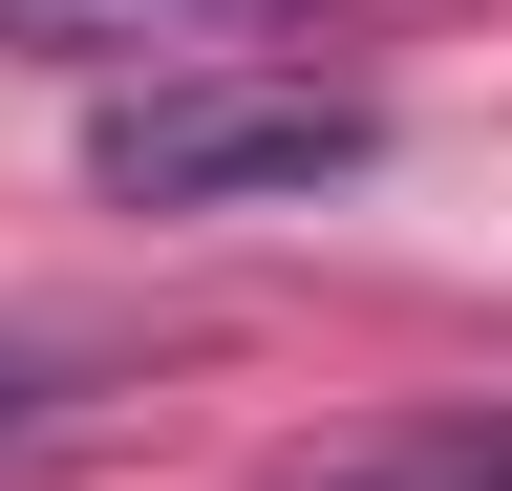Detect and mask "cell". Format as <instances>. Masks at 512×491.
Returning <instances> with one entry per match:
<instances>
[{
    "mask_svg": "<svg viewBox=\"0 0 512 491\" xmlns=\"http://www.w3.org/2000/svg\"><path fill=\"white\" fill-rule=\"evenodd\" d=\"M86 363H64V342H0V491H22V470H64V449H86Z\"/></svg>",
    "mask_w": 512,
    "mask_h": 491,
    "instance_id": "cell-4",
    "label": "cell"
},
{
    "mask_svg": "<svg viewBox=\"0 0 512 491\" xmlns=\"http://www.w3.org/2000/svg\"><path fill=\"white\" fill-rule=\"evenodd\" d=\"M278 491H512V427H384V449H320Z\"/></svg>",
    "mask_w": 512,
    "mask_h": 491,
    "instance_id": "cell-3",
    "label": "cell"
},
{
    "mask_svg": "<svg viewBox=\"0 0 512 491\" xmlns=\"http://www.w3.org/2000/svg\"><path fill=\"white\" fill-rule=\"evenodd\" d=\"M235 22H278V0H0V43H43V65H235Z\"/></svg>",
    "mask_w": 512,
    "mask_h": 491,
    "instance_id": "cell-2",
    "label": "cell"
},
{
    "mask_svg": "<svg viewBox=\"0 0 512 491\" xmlns=\"http://www.w3.org/2000/svg\"><path fill=\"white\" fill-rule=\"evenodd\" d=\"M342 171H384V107L299 65H150L86 107V193L128 214H256V193H342Z\"/></svg>",
    "mask_w": 512,
    "mask_h": 491,
    "instance_id": "cell-1",
    "label": "cell"
}]
</instances>
